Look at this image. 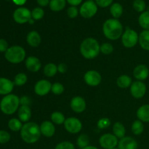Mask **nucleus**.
I'll return each instance as SVG.
<instances>
[{
  "mask_svg": "<svg viewBox=\"0 0 149 149\" xmlns=\"http://www.w3.org/2000/svg\"><path fill=\"white\" fill-rule=\"evenodd\" d=\"M138 42L141 48L149 51V30H143L140 33Z\"/></svg>",
  "mask_w": 149,
  "mask_h": 149,
  "instance_id": "obj_23",
  "label": "nucleus"
},
{
  "mask_svg": "<svg viewBox=\"0 0 149 149\" xmlns=\"http://www.w3.org/2000/svg\"><path fill=\"white\" fill-rule=\"evenodd\" d=\"M27 43L32 47H37L42 42L40 34L36 31H31L28 33L26 36Z\"/></svg>",
  "mask_w": 149,
  "mask_h": 149,
  "instance_id": "obj_20",
  "label": "nucleus"
},
{
  "mask_svg": "<svg viewBox=\"0 0 149 149\" xmlns=\"http://www.w3.org/2000/svg\"><path fill=\"white\" fill-rule=\"evenodd\" d=\"M31 99L29 96L23 95L20 97V104L21 105V106H29L31 104Z\"/></svg>",
  "mask_w": 149,
  "mask_h": 149,
  "instance_id": "obj_44",
  "label": "nucleus"
},
{
  "mask_svg": "<svg viewBox=\"0 0 149 149\" xmlns=\"http://www.w3.org/2000/svg\"><path fill=\"white\" fill-rule=\"evenodd\" d=\"M138 23L144 30H149V11H144L140 15Z\"/></svg>",
  "mask_w": 149,
  "mask_h": 149,
  "instance_id": "obj_28",
  "label": "nucleus"
},
{
  "mask_svg": "<svg viewBox=\"0 0 149 149\" xmlns=\"http://www.w3.org/2000/svg\"><path fill=\"white\" fill-rule=\"evenodd\" d=\"M16 5H18V6H22L23 4H26V1L27 0H12Z\"/></svg>",
  "mask_w": 149,
  "mask_h": 149,
  "instance_id": "obj_49",
  "label": "nucleus"
},
{
  "mask_svg": "<svg viewBox=\"0 0 149 149\" xmlns=\"http://www.w3.org/2000/svg\"><path fill=\"white\" fill-rule=\"evenodd\" d=\"M51 120L52 123L55 125H62V124H64L65 121V116L61 112L55 111L51 114Z\"/></svg>",
  "mask_w": 149,
  "mask_h": 149,
  "instance_id": "obj_33",
  "label": "nucleus"
},
{
  "mask_svg": "<svg viewBox=\"0 0 149 149\" xmlns=\"http://www.w3.org/2000/svg\"><path fill=\"white\" fill-rule=\"evenodd\" d=\"M45 16V11L40 7H35L31 11V17L34 20H39L43 18Z\"/></svg>",
  "mask_w": 149,
  "mask_h": 149,
  "instance_id": "obj_36",
  "label": "nucleus"
},
{
  "mask_svg": "<svg viewBox=\"0 0 149 149\" xmlns=\"http://www.w3.org/2000/svg\"><path fill=\"white\" fill-rule=\"evenodd\" d=\"M20 106V97L14 94L5 95L0 102V109L7 115H11L15 113Z\"/></svg>",
  "mask_w": 149,
  "mask_h": 149,
  "instance_id": "obj_4",
  "label": "nucleus"
},
{
  "mask_svg": "<svg viewBox=\"0 0 149 149\" xmlns=\"http://www.w3.org/2000/svg\"><path fill=\"white\" fill-rule=\"evenodd\" d=\"M36 1L40 7H46L49 4L50 0H36Z\"/></svg>",
  "mask_w": 149,
  "mask_h": 149,
  "instance_id": "obj_47",
  "label": "nucleus"
},
{
  "mask_svg": "<svg viewBox=\"0 0 149 149\" xmlns=\"http://www.w3.org/2000/svg\"><path fill=\"white\" fill-rule=\"evenodd\" d=\"M26 51L24 48L19 45H14L10 47L4 54L6 60L13 64L21 63L26 58Z\"/></svg>",
  "mask_w": 149,
  "mask_h": 149,
  "instance_id": "obj_5",
  "label": "nucleus"
},
{
  "mask_svg": "<svg viewBox=\"0 0 149 149\" xmlns=\"http://www.w3.org/2000/svg\"><path fill=\"white\" fill-rule=\"evenodd\" d=\"M100 45L95 39L92 37L84 39L80 45V52L84 58L94 59L100 53Z\"/></svg>",
  "mask_w": 149,
  "mask_h": 149,
  "instance_id": "obj_3",
  "label": "nucleus"
},
{
  "mask_svg": "<svg viewBox=\"0 0 149 149\" xmlns=\"http://www.w3.org/2000/svg\"><path fill=\"white\" fill-rule=\"evenodd\" d=\"M111 149H118V148H111Z\"/></svg>",
  "mask_w": 149,
  "mask_h": 149,
  "instance_id": "obj_51",
  "label": "nucleus"
},
{
  "mask_svg": "<svg viewBox=\"0 0 149 149\" xmlns=\"http://www.w3.org/2000/svg\"><path fill=\"white\" fill-rule=\"evenodd\" d=\"M67 15L70 18L77 17L79 15V10L77 7L75 6H71L70 7H68L67 10Z\"/></svg>",
  "mask_w": 149,
  "mask_h": 149,
  "instance_id": "obj_42",
  "label": "nucleus"
},
{
  "mask_svg": "<svg viewBox=\"0 0 149 149\" xmlns=\"http://www.w3.org/2000/svg\"><path fill=\"white\" fill-rule=\"evenodd\" d=\"M14 82L10 80L9 79L0 78V95H7L10 94L14 88Z\"/></svg>",
  "mask_w": 149,
  "mask_h": 149,
  "instance_id": "obj_18",
  "label": "nucleus"
},
{
  "mask_svg": "<svg viewBox=\"0 0 149 149\" xmlns=\"http://www.w3.org/2000/svg\"><path fill=\"white\" fill-rule=\"evenodd\" d=\"M146 85L142 81H135L130 86V93L133 97L141 99L146 93Z\"/></svg>",
  "mask_w": 149,
  "mask_h": 149,
  "instance_id": "obj_11",
  "label": "nucleus"
},
{
  "mask_svg": "<svg viewBox=\"0 0 149 149\" xmlns=\"http://www.w3.org/2000/svg\"><path fill=\"white\" fill-rule=\"evenodd\" d=\"M97 12V5L93 1H86L81 4L79 13L84 18H91L94 17Z\"/></svg>",
  "mask_w": 149,
  "mask_h": 149,
  "instance_id": "obj_7",
  "label": "nucleus"
},
{
  "mask_svg": "<svg viewBox=\"0 0 149 149\" xmlns=\"http://www.w3.org/2000/svg\"><path fill=\"white\" fill-rule=\"evenodd\" d=\"M113 1V0H95V3L98 7L105 8L111 5Z\"/></svg>",
  "mask_w": 149,
  "mask_h": 149,
  "instance_id": "obj_43",
  "label": "nucleus"
},
{
  "mask_svg": "<svg viewBox=\"0 0 149 149\" xmlns=\"http://www.w3.org/2000/svg\"><path fill=\"white\" fill-rule=\"evenodd\" d=\"M110 13L113 18L118 19L123 14V7L119 3H113L110 7Z\"/></svg>",
  "mask_w": 149,
  "mask_h": 149,
  "instance_id": "obj_27",
  "label": "nucleus"
},
{
  "mask_svg": "<svg viewBox=\"0 0 149 149\" xmlns=\"http://www.w3.org/2000/svg\"><path fill=\"white\" fill-rule=\"evenodd\" d=\"M97 125L99 129H106L111 125V120L109 118H102L99 119Z\"/></svg>",
  "mask_w": 149,
  "mask_h": 149,
  "instance_id": "obj_40",
  "label": "nucleus"
},
{
  "mask_svg": "<svg viewBox=\"0 0 149 149\" xmlns=\"http://www.w3.org/2000/svg\"><path fill=\"white\" fill-rule=\"evenodd\" d=\"M68 69V66L65 63H61L60 64H58V72L61 73V74H64L67 71Z\"/></svg>",
  "mask_w": 149,
  "mask_h": 149,
  "instance_id": "obj_46",
  "label": "nucleus"
},
{
  "mask_svg": "<svg viewBox=\"0 0 149 149\" xmlns=\"http://www.w3.org/2000/svg\"><path fill=\"white\" fill-rule=\"evenodd\" d=\"M50 81L46 79H42L36 83L34 87V92L39 96H45L47 95L52 89Z\"/></svg>",
  "mask_w": 149,
  "mask_h": 149,
  "instance_id": "obj_13",
  "label": "nucleus"
},
{
  "mask_svg": "<svg viewBox=\"0 0 149 149\" xmlns=\"http://www.w3.org/2000/svg\"><path fill=\"white\" fill-rule=\"evenodd\" d=\"M132 132L134 135H140L144 131V125L143 122L141 120H135L132 125Z\"/></svg>",
  "mask_w": 149,
  "mask_h": 149,
  "instance_id": "obj_31",
  "label": "nucleus"
},
{
  "mask_svg": "<svg viewBox=\"0 0 149 149\" xmlns=\"http://www.w3.org/2000/svg\"><path fill=\"white\" fill-rule=\"evenodd\" d=\"M22 122L20 119H17L16 118H13L8 122V127L13 132H17L20 131L22 129Z\"/></svg>",
  "mask_w": 149,
  "mask_h": 149,
  "instance_id": "obj_32",
  "label": "nucleus"
},
{
  "mask_svg": "<svg viewBox=\"0 0 149 149\" xmlns=\"http://www.w3.org/2000/svg\"><path fill=\"white\" fill-rule=\"evenodd\" d=\"M88 1H93V0H88Z\"/></svg>",
  "mask_w": 149,
  "mask_h": 149,
  "instance_id": "obj_52",
  "label": "nucleus"
},
{
  "mask_svg": "<svg viewBox=\"0 0 149 149\" xmlns=\"http://www.w3.org/2000/svg\"><path fill=\"white\" fill-rule=\"evenodd\" d=\"M137 117L141 122L149 123V105L145 104L141 106L137 111Z\"/></svg>",
  "mask_w": 149,
  "mask_h": 149,
  "instance_id": "obj_21",
  "label": "nucleus"
},
{
  "mask_svg": "<svg viewBox=\"0 0 149 149\" xmlns=\"http://www.w3.org/2000/svg\"><path fill=\"white\" fill-rule=\"evenodd\" d=\"M100 50L104 55H110L113 52V47L111 44L106 42V43H103L100 45Z\"/></svg>",
  "mask_w": 149,
  "mask_h": 149,
  "instance_id": "obj_37",
  "label": "nucleus"
},
{
  "mask_svg": "<svg viewBox=\"0 0 149 149\" xmlns=\"http://www.w3.org/2000/svg\"><path fill=\"white\" fill-rule=\"evenodd\" d=\"M9 45L4 39H0V52H5L8 49Z\"/></svg>",
  "mask_w": 149,
  "mask_h": 149,
  "instance_id": "obj_45",
  "label": "nucleus"
},
{
  "mask_svg": "<svg viewBox=\"0 0 149 149\" xmlns=\"http://www.w3.org/2000/svg\"><path fill=\"white\" fill-rule=\"evenodd\" d=\"M40 131L44 136L51 138L55 133V127L52 122L44 121L40 125Z\"/></svg>",
  "mask_w": 149,
  "mask_h": 149,
  "instance_id": "obj_17",
  "label": "nucleus"
},
{
  "mask_svg": "<svg viewBox=\"0 0 149 149\" xmlns=\"http://www.w3.org/2000/svg\"><path fill=\"white\" fill-rule=\"evenodd\" d=\"M51 91L53 94L59 95H61L64 92V87L61 83L55 82L52 85Z\"/></svg>",
  "mask_w": 149,
  "mask_h": 149,
  "instance_id": "obj_38",
  "label": "nucleus"
},
{
  "mask_svg": "<svg viewBox=\"0 0 149 149\" xmlns=\"http://www.w3.org/2000/svg\"><path fill=\"white\" fill-rule=\"evenodd\" d=\"M67 2L69 4H71V6H75L77 7V5H79L81 3L82 0H66Z\"/></svg>",
  "mask_w": 149,
  "mask_h": 149,
  "instance_id": "obj_48",
  "label": "nucleus"
},
{
  "mask_svg": "<svg viewBox=\"0 0 149 149\" xmlns=\"http://www.w3.org/2000/svg\"><path fill=\"white\" fill-rule=\"evenodd\" d=\"M113 135L117 138L122 139L124 137H125V133H126V130H125V126L121 122H117L114 123L113 126Z\"/></svg>",
  "mask_w": 149,
  "mask_h": 149,
  "instance_id": "obj_25",
  "label": "nucleus"
},
{
  "mask_svg": "<svg viewBox=\"0 0 149 149\" xmlns=\"http://www.w3.org/2000/svg\"><path fill=\"white\" fill-rule=\"evenodd\" d=\"M66 2V0H50L49 8L53 12L61 11L65 8Z\"/></svg>",
  "mask_w": 149,
  "mask_h": 149,
  "instance_id": "obj_26",
  "label": "nucleus"
},
{
  "mask_svg": "<svg viewBox=\"0 0 149 149\" xmlns=\"http://www.w3.org/2000/svg\"><path fill=\"white\" fill-rule=\"evenodd\" d=\"M41 135L40 126L35 122H26L20 130V137L26 143H35L40 139Z\"/></svg>",
  "mask_w": 149,
  "mask_h": 149,
  "instance_id": "obj_2",
  "label": "nucleus"
},
{
  "mask_svg": "<svg viewBox=\"0 0 149 149\" xmlns=\"http://www.w3.org/2000/svg\"><path fill=\"white\" fill-rule=\"evenodd\" d=\"M118 149H138V142L132 137H124L119 141Z\"/></svg>",
  "mask_w": 149,
  "mask_h": 149,
  "instance_id": "obj_16",
  "label": "nucleus"
},
{
  "mask_svg": "<svg viewBox=\"0 0 149 149\" xmlns=\"http://www.w3.org/2000/svg\"><path fill=\"white\" fill-rule=\"evenodd\" d=\"M132 7L134 10L138 13H143L146 8V4L144 0H134L132 3Z\"/></svg>",
  "mask_w": 149,
  "mask_h": 149,
  "instance_id": "obj_35",
  "label": "nucleus"
},
{
  "mask_svg": "<svg viewBox=\"0 0 149 149\" xmlns=\"http://www.w3.org/2000/svg\"><path fill=\"white\" fill-rule=\"evenodd\" d=\"M84 80L87 84L91 87H96L99 85L102 81L101 75L99 72L95 70H90L84 75Z\"/></svg>",
  "mask_w": 149,
  "mask_h": 149,
  "instance_id": "obj_12",
  "label": "nucleus"
},
{
  "mask_svg": "<svg viewBox=\"0 0 149 149\" xmlns=\"http://www.w3.org/2000/svg\"><path fill=\"white\" fill-rule=\"evenodd\" d=\"M70 106L74 112L79 113L85 111L87 104H86L85 100L83 97L80 96H76L71 99Z\"/></svg>",
  "mask_w": 149,
  "mask_h": 149,
  "instance_id": "obj_14",
  "label": "nucleus"
},
{
  "mask_svg": "<svg viewBox=\"0 0 149 149\" xmlns=\"http://www.w3.org/2000/svg\"><path fill=\"white\" fill-rule=\"evenodd\" d=\"M28 77L24 73H19L15 77L14 84L17 86H23L27 82Z\"/></svg>",
  "mask_w": 149,
  "mask_h": 149,
  "instance_id": "obj_34",
  "label": "nucleus"
},
{
  "mask_svg": "<svg viewBox=\"0 0 149 149\" xmlns=\"http://www.w3.org/2000/svg\"><path fill=\"white\" fill-rule=\"evenodd\" d=\"M90 138L86 134H81L77 140V145L80 149L90 146Z\"/></svg>",
  "mask_w": 149,
  "mask_h": 149,
  "instance_id": "obj_30",
  "label": "nucleus"
},
{
  "mask_svg": "<svg viewBox=\"0 0 149 149\" xmlns=\"http://www.w3.org/2000/svg\"><path fill=\"white\" fill-rule=\"evenodd\" d=\"M82 149H98L96 146H88L85 147V148Z\"/></svg>",
  "mask_w": 149,
  "mask_h": 149,
  "instance_id": "obj_50",
  "label": "nucleus"
},
{
  "mask_svg": "<svg viewBox=\"0 0 149 149\" xmlns=\"http://www.w3.org/2000/svg\"><path fill=\"white\" fill-rule=\"evenodd\" d=\"M103 32L107 39L116 40L123 34V26L118 19H108L103 25Z\"/></svg>",
  "mask_w": 149,
  "mask_h": 149,
  "instance_id": "obj_1",
  "label": "nucleus"
},
{
  "mask_svg": "<svg viewBox=\"0 0 149 149\" xmlns=\"http://www.w3.org/2000/svg\"><path fill=\"white\" fill-rule=\"evenodd\" d=\"M57 72H58V65L52 63H47L44 68V74L47 77H54Z\"/></svg>",
  "mask_w": 149,
  "mask_h": 149,
  "instance_id": "obj_29",
  "label": "nucleus"
},
{
  "mask_svg": "<svg viewBox=\"0 0 149 149\" xmlns=\"http://www.w3.org/2000/svg\"><path fill=\"white\" fill-rule=\"evenodd\" d=\"M10 135L8 132L4 130H0V144L7 143L10 141Z\"/></svg>",
  "mask_w": 149,
  "mask_h": 149,
  "instance_id": "obj_41",
  "label": "nucleus"
},
{
  "mask_svg": "<svg viewBox=\"0 0 149 149\" xmlns=\"http://www.w3.org/2000/svg\"><path fill=\"white\" fill-rule=\"evenodd\" d=\"M55 149H75L74 144L69 141H63L55 146Z\"/></svg>",
  "mask_w": 149,
  "mask_h": 149,
  "instance_id": "obj_39",
  "label": "nucleus"
},
{
  "mask_svg": "<svg viewBox=\"0 0 149 149\" xmlns=\"http://www.w3.org/2000/svg\"><path fill=\"white\" fill-rule=\"evenodd\" d=\"M116 84H117L118 87L122 89L128 88L132 84V79L129 76L123 74L118 77L117 80H116Z\"/></svg>",
  "mask_w": 149,
  "mask_h": 149,
  "instance_id": "obj_24",
  "label": "nucleus"
},
{
  "mask_svg": "<svg viewBox=\"0 0 149 149\" xmlns=\"http://www.w3.org/2000/svg\"><path fill=\"white\" fill-rule=\"evenodd\" d=\"M64 127L67 132L71 134L79 133L82 129V124L81 121L76 117H69L65 119Z\"/></svg>",
  "mask_w": 149,
  "mask_h": 149,
  "instance_id": "obj_10",
  "label": "nucleus"
},
{
  "mask_svg": "<svg viewBox=\"0 0 149 149\" xmlns=\"http://www.w3.org/2000/svg\"><path fill=\"white\" fill-rule=\"evenodd\" d=\"M42 66L40 60L35 56H29L26 60V67L31 72H37Z\"/></svg>",
  "mask_w": 149,
  "mask_h": 149,
  "instance_id": "obj_19",
  "label": "nucleus"
},
{
  "mask_svg": "<svg viewBox=\"0 0 149 149\" xmlns=\"http://www.w3.org/2000/svg\"><path fill=\"white\" fill-rule=\"evenodd\" d=\"M139 35L135 31L127 28L122 36V42L126 48H132L138 44Z\"/></svg>",
  "mask_w": 149,
  "mask_h": 149,
  "instance_id": "obj_6",
  "label": "nucleus"
},
{
  "mask_svg": "<svg viewBox=\"0 0 149 149\" xmlns=\"http://www.w3.org/2000/svg\"><path fill=\"white\" fill-rule=\"evenodd\" d=\"M31 117V111L29 106H21L18 109V118L22 122H28Z\"/></svg>",
  "mask_w": 149,
  "mask_h": 149,
  "instance_id": "obj_22",
  "label": "nucleus"
},
{
  "mask_svg": "<svg viewBox=\"0 0 149 149\" xmlns=\"http://www.w3.org/2000/svg\"><path fill=\"white\" fill-rule=\"evenodd\" d=\"M31 18V12L26 7H19L13 13V19L18 24L28 23Z\"/></svg>",
  "mask_w": 149,
  "mask_h": 149,
  "instance_id": "obj_8",
  "label": "nucleus"
},
{
  "mask_svg": "<svg viewBox=\"0 0 149 149\" xmlns=\"http://www.w3.org/2000/svg\"><path fill=\"white\" fill-rule=\"evenodd\" d=\"M99 143L103 148L111 149L116 148L119 143V141L113 134L106 133L100 136Z\"/></svg>",
  "mask_w": 149,
  "mask_h": 149,
  "instance_id": "obj_9",
  "label": "nucleus"
},
{
  "mask_svg": "<svg viewBox=\"0 0 149 149\" xmlns=\"http://www.w3.org/2000/svg\"><path fill=\"white\" fill-rule=\"evenodd\" d=\"M133 76L138 81L146 80L149 76V69L144 64L137 65L133 70Z\"/></svg>",
  "mask_w": 149,
  "mask_h": 149,
  "instance_id": "obj_15",
  "label": "nucleus"
}]
</instances>
